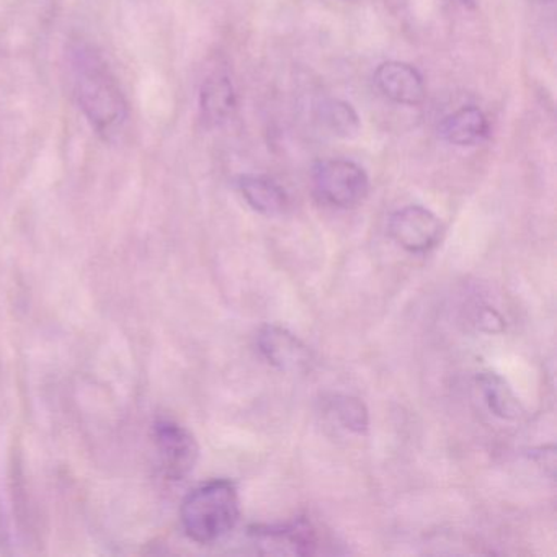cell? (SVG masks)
Listing matches in <instances>:
<instances>
[{
	"instance_id": "obj_1",
	"label": "cell",
	"mask_w": 557,
	"mask_h": 557,
	"mask_svg": "<svg viewBox=\"0 0 557 557\" xmlns=\"http://www.w3.org/2000/svg\"><path fill=\"white\" fill-rule=\"evenodd\" d=\"M76 92L81 109L97 133L107 141L123 132L128 106L119 84L103 61L90 51L76 54Z\"/></svg>"
},
{
	"instance_id": "obj_2",
	"label": "cell",
	"mask_w": 557,
	"mask_h": 557,
	"mask_svg": "<svg viewBox=\"0 0 557 557\" xmlns=\"http://www.w3.org/2000/svg\"><path fill=\"white\" fill-rule=\"evenodd\" d=\"M239 517V494L227 479H214L195 488L181 508L185 534L198 544L223 540L236 528Z\"/></svg>"
},
{
	"instance_id": "obj_3",
	"label": "cell",
	"mask_w": 557,
	"mask_h": 557,
	"mask_svg": "<svg viewBox=\"0 0 557 557\" xmlns=\"http://www.w3.org/2000/svg\"><path fill=\"white\" fill-rule=\"evenodd\" d=\"M312 188L322 203L338 210L360 207L370 194V177L357 162L324 159L311 172Z\"/></svg>"
},
{
	"instance_id": "obj_4",
	"label": "cell",
	"mask_w": 557,
	"mask_h": 557,
	"mask_svg": "<svg viewBox=\"0 0 557 557\" xmlns=\"http://www.w3.org/2000/svg\"><path fill=\"white\" fill-rule=\"evenodd\" d=\"M152 440L165 478L182 481L194 471L200 448L190 430L174 420L161 419L154 423Z\"/></svg>"
},
{
	"instance_id": "obj_5",
	"label": "cell",
	"mask_w": 557,
	"mask_h": 557,
	"mask_svg": "<svg viewBox=\"0 0 557 557\" xmlns=\"http://www.w3.org/2000/svg\"><path fill=\"white\" fill-rule=\"evenodd\" d=\"M387 233L407 252L423 253L440 243L443 224L433 211L410 205L391 214Z\"/></svg>"
},
{
	"instance_id": "obj_6",
	"label": "cell",
	"mask_w": 557,
	"mask_h": 557,
	"mask_svg": "<svg viewBox=\"0 0 557 557\" xmlns=\"http://www.w3.org/2000/svg\"><path fill=\"white\" fill-rule=\"evenodd\" d=\"M257 347L267 363L282 373H305L311 368L312 354L308 345L282 325H262L257 334Z\"/></svg>"
},
{
	"instance_id": "obj_7",
	"label": "cell",
	"mask_w": 557,
	"mask_h": 557,
	"mask_svg": "<svg viewBox=\"0 0 557 557\" xmlns=\"http://www.w3.org/2000/svg\"><path fill=\"white\" fill-rule=\"evenodd\" d=\"M377 90L391 102L417 107L425 100L426 89L422 74L407 63L387 61L374 73Z\"/></svg>"
},
{
	"instance_id": "obj_8",
	"label": "cell",
	"mask_w": 557,
	"mask_h": 557,
	"mask_svg": "<svg viewBox=\"0 0 557 557\" xmlns=\"http://www.w3.org/2000/svg\"><path fill=\"white\" fill-rule=\"evenodd\" d=\"M250 536L267 554H312L318 546V534L311 523L305 520L283 527H253Z\"/></svg>"
},
{
	"instance_id": "obj_9",
	"label": "cell",
	"mask_w": 557,
	"mask_h": 557,
	"mask_svg": "<svg viewBox=\"0 0 557 557\" xmlns=\"http://www.w3.org/2000/svg\"><path fill=\"white\" fill-rule=\"evenodd\" d=\"M237 190L246 203L263 216H280L289 208V197L282 185L262 174H244L237 177Z\"/></svg>"
},
{
	"instance_id": "obj_10",
	"label": "cell",
	"mask_w": 557,
	"mask_h": 557,
	"mask_svg": "<svg viewBox=\"0 0 557 557\" xmlns=\"http://www.w3.org/2000/svg\"><path fill=\"white\" fill-rule=\"evenodd\" d=\"M440 136L446 143L459 148L481 145L491 133L487 116L474 106L461 107L443 120L438 128Z\"/></svg>"
},
{
	"instance_id": "obj_11",
	"label": "cell",
	"mask_w": 557,
	"mask_h": 557,
	"mask_svg": "<svg viewBox=\"0 0 557 557\" xmlns=\"http://www.w3.org/2000/svg\"><path fill=\"white\" fill-rule=\"evenodd\" d=\"M237 107L233 81L224 73H213L200 90V113L208 126H221L233 116Z\"/></svg>"
},
{
	"instance_id": "obj_12",
	"label": "cell",
	"mask_w": 557,
	"mask_h": 557,
	"mask_svg": "<svg viewBox=\"0 0 557 557\" xmlns=\"http://www.w3.org/2000/svg\"><path fill=\"white\" fill-rule=\"evenodd\" d=\"M315 120L325 132L341 139L355 138L361 128L357 110L345 100L332 99V97L322 99L315 106Z\"/></svg>"
},
{
	"instance_id": "obj_13",
	"label": "cell",
	"mask_w": 557,
	"mask_h": 557,
	"mask_svg": "<svg viewBox=\"0 0 557 557\" xmlns=\"http://www.w3.org/2000/svg\"><path fill=\"white\" fill-rule=\"evenodd\" d=\"M479 386H481L484 403L494 416L505 420L520 419L523 416L524 409L520 399L498 374L482 373L479 376Z\"/></svg>"
},
{
	"instance_id": "obj_14",
	"label": "cell",
	"mask_w": 557,
	"mask_h": 557,
	"mask_svg": "<svg viewBox=\"0 0 557 557\" xmlns=\"http://www.w3.org/2000/svg\"><path fill=\"white\" fill-rule=\"evenodd\" d=\"M329 409L334 413L338 423L350 432L364 433L370 426V413L358 397L337 394L329 403Z\"/></svg>"
},
{
	"instance_id": "obj_15",
	"label": "cell",
	"mask_w": 557,
	"mask_h": 557,
	"mask_svg": "<svg viewBox=\"0 0 557 557\" xmlns=\"http://www.w3.org/2000/svg\"><path fill=\"white\" fill-rule=\"evenodd\" d=\"M458 2H461L465 8H474L475 0H458Z\"/></svg>"
},
{
	"instance_id": "obj_16",
	"label": "cell",
	"mask_w": 557,
	"mask_h": 557,
	"mask_svg": "<svg viewBox=\"0 0 557 557\" xmlns=\"http://www.w3.org/2000/svg\"><path fill=\"white\" fill-rule=\"evenodd\" d=\"M531 2H536V4H547V2H553V0H531Z\"/></svg>"
}]
</instances>
